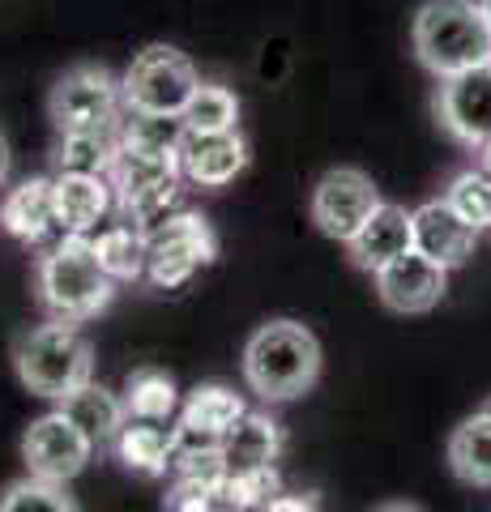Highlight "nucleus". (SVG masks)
<instances>
[{"instance_id": "nucleus-1", "label": "nucleus", "mask_w": 491, "mask_h": 512, "mask_svg": "<svg viewBox=\"0 0 491 512\" xmlns=\"http://www.w3.org/2000/svg\"><path fill=\"white\" fill-rule=\"evenodd\" d=\"M244 380L261 402H295L321 380V342L299 320H265L244 342Z\"/></svg>"}, {"instance_id": "nucleus-2", "label": "nucleus", "mask_w": 491, "mask_h": 512, "mask_svg": "<svg viewBox=\"0 0 491 512\" xmlns=\"http://www.w3.org/2000/svg\"><path fill=\"white\" fill-rule=\"evenodd\" d=\"M116 295V282L94 256L90 235H65L35 261V299L47 320H69L82 325L94 320Z\"/></svg>"}, {"instance_id": "nucleus-3", "label": "nucleus", "mask_w": 491, "mask_h": 512, "mask_svg": "<svg viewBox=\"0 0 491 512\" xmlns=\"http://www.w3.org/2000/svg\"><path fill=\"white\" fill-rule=\"evenodd\" d=\"M410 43L436 82L491 64V22L479 0H427L415 13Z\"/></svg>"}, {"instance_id": "nucleus-4", "label": "nucleus", "mask_w": 491, "mask_h": 512, "mask_svg": "<svg viewBox=\"0 0 491 512\" xmlns=\"http://www.w3.org/2000/svg\"><path fill=\"white\" fill-rule=\"evenodd\" d=\"M13 372L35 397L65 402L94 380V346L69 320H47L13 342Z\"/></svg>"}, {"instance_id": "nucleus-5", "label": "nucleus", "mask_w": 491, "mask_h": 512, "mask_svg": "<svg viewBox=\"0 0 491 512\" xmlns=\"http://www.w3.org/2000/svg\"><path fill=\"white\" fill-rule=\"evenodd\" d=\"M124 86V111H146V116H184L193 90L201 77L193 60L167 43H154L146 52H137L133 64L120 77Z\"/></svg>"}, {"instance_id": "nucleus-6", "label": "nucleus", "mask_w": 491, "mask_h": 512, "mask_svg": "<svg viewBox=\"0 0 491 512\" xmlns=\"http://www.w3.org/2000/svg\"><path fill=\"white\" fill-rule=\"evenodd\" d=\"M120 111H124V86L103 64H73L69 73L56 77L52 94H47V116H52L60 133L94 128V124H120Z\"/></svg>"}, {"instance_id": "nucleus-7", "label": "nucleus", "mask_w": 491, "mask_h": 512, "mask_svg": "<svg viewBox=\"0 0 491 512\" xmlns=\"http://www.w3.org/2000/svg\"><path fill=\"white\" fill-rule=\"evenodd\" d=\"M146 244H150L146 278L154 286H167V291L171 286H184L201 265H210L214 252H218V239L210 231V222H205L201 214H193V210H180V214H171L167 222L150 227Z\"/></svg>"}, {"instance_id": "nucleus-8", "label": "nucleus", "mask_w": 491, "mask_h": 512, "mask_svg": "<svg viewBox=\"0 0 491 512\" xmlns=\"http://www.w3.org/2000/svg\"><path fill=\"white\" fill-rule=\"evenodd\" d=\"M376 210H380V192L372 175H363L359 167L325 171L312 188V222L321 227V235L338 239V244H351Z\"/></svg>"}, {"instance_id": "nucleus-9", "label": "nucleus", "mask_w": 491, "mask_h": 512, "mask_svg": "<svg viewBox=\"0 0 491 512\" xmlns=\"http://www.w3.org/2000/svg\"><path fill=\"white\" fill-rule=\"evenodd\" d=\"M94 457V444L86 440V431L77 427L65 410H47L22 436V461L26 474L52 478V483H69L86 470V461Z\"/></svg>"}, {"instance_id": "nucleus-10", "label": "nucleus", "mask_w": 491, "mask_h": 512, "mask_svg": "<svg viewBox=\"0 0 491 512\" xmlns=\"http://www.w3.org/2000/svg\"><path fill=\"white\" fill-rule=\"evenodd\" d=\"M436 120L440 128L466 150L491 146V64L445 77L436 90Z\"/></svg>"}, {"instance_id": "nucleus-11", "label": "nucleus", "mask_w": 491, "mask_h": 512, "mask_svg": "<svg viewBox=\"0 0 491 512\" xmlns=\"http://www.w3.org/2000/svg\"><path fill=\"white\" fill-rule=\"evenodd\" d=\"M376 278V299L385 303L389 312L398 316H423L432 312L440 299H445V286H449V269L436 265L432 256H423L419 248L402 252L398 261H389Z\"/></svg>"}, {"instance_id": "nucleus-12", "label": "nucleus", "mask_w": 491, "mask_h": 512, "mask_svg": "<svg viewBox=\"0 0 491 512\" xmlns=\"http://www.w3.org/2000/svg\"><path fill=\"white\" fill-rule=\"evenodd\" d=\"M248 167V141L240 128L227 133H184L180 141V175L197 188H223Z\"/></svg>"}, {"instance_id": "nucleus-13", "label": "nucleus", "mask_w": 491, "mask_h": 512, "mask_svg": "<svg viewBox=\"0 0 491 512\" xmlns=\"http://www.w3.org/2000/svg\"><path fill=\"white\" fill-rule=\"evenodd\" d=\"M52 197H56V227L65 235H90L107 214H112L116 188L107 175L60 171L52 180Z\"/></svg>"}, {"instance_id": "nucleus-14", "label": "nucleus", "mask_w": 491, "mask_h": 512, "mask_svg": "<svg viewBox=\"0 0 491 512\" xmlns=\"http://www.w3.org/2000/svg\"><path fill=\"white\" fill-rule=\"evenodd\" d=\"M351 261L368 274H380L389 261H398L402 252L415 248V210L393 201H380V210L363 222L359 235L351 239Z\"/></svg>"}, {"instance_id": "nucleus-15", "label": "nucleus", "mask_w": 491, "mask_h": 512, "mask_svg": "<svg viewBox=\"0 0 491 512\" xmlns=\"http://www.w3.org/2000/svg\"><path fill=\"white\" fill-rule=\"evenodd\" d=\"M474 244H479V231H474L445 197L415 210V248L423 256H432L436 265H445V269L466 265L474 256Z\"/></svg>"}, {"instance_id": "nucleus-16", "label": "nucleus", "mask_w": 491, "mask_h": 512, "mask_svg": "<svg viewBox=\"0 0 491 512\" xmlns=\"http://www.w3.org/2000/svg\"><path fill=\"white\" fill-rule=\"evenodd\" d=\"M107 180L116 188V210L129 205L146 192H158L167 184H180V150H137V146H120Z\"/></svg>"}, {"instance_id": "nucleus-17", "label": "nucleus", "mask_w": 491, "mask_h": 512, "mask_svg": "<svg viewBox=\"0 0 491 512\" xmlns=\"http://www.w3.org/2000/svg\"><path fill=\"white\" fill-rule=\"evenodd\" d=\"M0 227L22 244H39V239L56 227V197L47 175H30L18 188L5 192L0 201Z\"/></svg>"}, {"instance_id": "nucleus-18", "label": "nucleus", "mask_w": 491, "mask_h": 512, "mask_svg": "<svg viewBox=\"0 0 491 512\" xmlns=\"http://www.w3.org/2000/svg\"><path fill=\"white\" fill-rule=\"evenodd\" d=\"M278 453H282V423L265 410H244L240 423L223 436V461L231 474L274 466Z\"/></svg>"}, {"instance_id": "nucleus-19", "label": "nucleus", "mask_w": 491, "mask_h": 512, "mask_svg": "<svg viewBox=\"0 0 491 512\" xmlns=\"http://www.w3.org/2000/svg\"><path fill=\"white\" fill-rule=\"evenodd\" d=\"M60 410L69 414V419L86 431V440L94 448H112L120 440L124 423H129V406H124V397H116L112 389H103V384H86V389H77L73 397L60 402Z\"/></svg>"}, {"instance_id": "nucleus-20", "label": "nucleus", "mask_w": 491, "mask_h": 512, "mask_svg": "<svg viewBox=\"0 0 491 512\" xmlns=\"http://www.w3.org/2000/svg\"><path fill=\"white\" fill-rule=\"evenodd\" d=\"M120 154V124H94V128H69L56 141V171H82V175H107Z\"/></svg>"}, {"instance_id": "nucleus-21", "label": "nucleus", "mask_w": 491, "mask_h": 512, "mask_svg": "<svg viewBox=\"0 0 491 512\" xmlns=\"http://www.w3.org/2000/svg\"><path fill=\"white\" fill-rule=\"evenodd\" d=\"M116 457L137 474H167V466H176V444H171V427L154 419H129L120 431V440L112 444Z\"/></svg>"}, {"instance_id": "nucleus-22", "label": "nucleus", "mask_w": 491, "mask_h": 512, "mask_svg": "<svg viewBox=\"0 0 491 512\" xmlns=\"http://www.w3.org/2000/svg\"><path fill=\"white\" fill-rule=\"evenodd\" d=\"M449 466L470 487H491V410L470 414L449 436Z\"/></svg>"}, {"instance_id": "nucleus-23", "label": "nucleus", "mask_w": 491, "mask_h": 512, "mask_svg": "<svg viewBox=\"0 0 491 512\" xmlns=\"http://www.w3.org/2000/svg\"><path fill=\"white\" fill-rule=\"evenodd\" d=\"M94 256H99V265L107 269V278H112V282L146 278V269H150L146 231H137L133 222H129V227H107V231L94 235Z\"/></svg>"}, {"instance_id": "nucleus-24", "label": "nucleus", "mask_w": 491, "mask_h": 512, "mask_svg": "<svg viewBox=\"0 0 491 512\" xmlns=\"http://www.w3.org/2000/svg\"><path fill=\"white\" fill-rule=\"evenodd\" d=\"M124 406H129V419H154V423H167L171 414L180 410V393H176V380L158 367H137L124 380Z\"/></svg>"}, {"instance_id": "nucleus-25", "label": "nucleus", "mask_w": 491, "mask_h": 512, "mask_svg": "<svg viewBox=\"0 0 491 512\" xmlns=\"http://www.w3.org/2000/svg\"><path fill=\"white\" fill-rule=\"evenodd\" d=\"M180 120L188 133H227V128H240V99L218 82H201Z\"/></svg>"}, {"instance_id": "nucleus-26", "label": "nucleus", "mask_w": 491, "mask_h": 512, "mask_svg": "<svg viewBox=\"0 0 491 512\" xmlns=\"http://www.w3.org/2000/svg\"><path fill=\"white\" fill-rule=\"evenodd\" d=\"M0 512H77V504L65 491V483L26 474V478H13V483L0 491Z\"/></svg>"}, {"instance_id": "nucleus-27", "label": "nucleus", "mask_w": 491, "mask_h": 512, "mask_svg": "<svg viewBox=\"0 0 491 512\" xmlns=\"http://www.w3.org/2000/svg\"><path fill=\"white\" fill-rule=\"evenodd\" d=\"M282 491L278 483V470L265 466V470H240V474H227V483L214 491V500L223 512H252V508H265L274 495Z\"/></svg>"}, {"instance_id": "nucleus-28", "label": "nucleus", "mask_w": 491, "mask_h": 512, "mask_svg": "<svg viewBox=\"0 0 491 512\" xmlns=\"http://www.w3.org/2000/svg\"><path fill=\"white\" fill-rule=\"evenodd\" d=\"M445 201L462 214L474 231H487L491 227V175L483 167H470V171H457L449 188H445Z\"/></svg>"}, {"instance_id": "nucleus-29", "label": "nucleus", "mask_w": 491, "mask_h": 512, "mask_svg": "<svg viewBox=\"0 0 491 512\" xmlns=\"http://www.w3.org/2000/svg\"><path fill=\"white\" fill-rule=\"evenodd\" d=\"M167 512H223L214 500V491L193 487V483H176V495H171Z\"/></svg>"}, {"instance_id": "nucleus-30", "label": "nucleus", "mask_w": 491, "mask_h": 512, "mask_svg": "<svg viewBox=\"0 0 491 512\" xmlns=\"http://www.w3.org/2000/svg\"><path fill=\"white\" fill-rule=\"evenodd\" d=\"M261 512H321V508H316L312 495H282V491H278Z\"/></svg>"}, {"instance_id": "nucleus-31", "label": "nucleus", "mask_w": 491, "mask_h": 512, "mask_svg": "<svg viewBox=\"0 0 491 512\" xmlns=\"http://www.w3.org/2000/svg\"><path fill=\"white\" fill-rule=\"evenodd\" d=\"M9 163H13V154H9L5 133H0V188H5V180H9Z\"/></svg>"}, {"instance_id": "nucleus-32", "label": "nucleus", "mask_w": 491, "mask_h": 512, "mask_svg": "<svg viewBox=\"0 0 491 512\" xmlns=\"http://www.w3.org/2000/svg\"><path fill=\"white\" fill-rule=\"evenodd\" d=\"M376 512H423V508H415V504H385V508H376Z\"/></svg>"}, {"instance_id": "nucleus-33", "label": "nucleus", "mask_w": 491, "mask_h": 512, "mask_svg": "<svg viewBox=\"0 0 491 512\" xmlns=\"http://www.w3.org/2000/svg\"><path fill=\"white\" fill-rule=\"evenodd\" d=\"M479 154H483V163H479V167H483V171H487V175H491V146H483V150H479Z\"/></svg>"}, {"instance_id": "nucleus-34", "label": "nucleus", "mask_w": 491, "mask_h": 512, "mask_svg": "<svg viewBox=\"0 0 491 512\" xmlns=\"http://www.w3.org/2000/svg\"><path fill=\"white\" fill-rule=\"evenodd\" d=\"M479 5H483V13H487V22H491V0H479Z\"/></svg>"}, {"instance_id": "nucleus-35", "label": "nucleus", "mask_w": 491, "mask_h": 512, "mask_svg": "<svg viewBox=\"0 0 491 512\" xmlns=\"http://www.w3.org/2000/svg\"><path fill=\"white\" fill-rule=\"evenodd\" d=\"M487 410H491V402H487Z\"/></svg>"}]
</instances>
